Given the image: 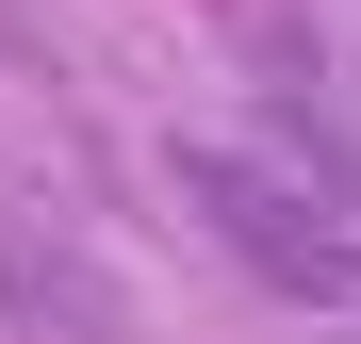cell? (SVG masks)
I'll list each match as a JSON object with an SVG mask.
<instances>
[{"label":"cell","instance_id":"1","mask_svg":"<svg viewBox=\"0 0 361 344\" xmlns=\"http://www.w3.org/2000/svg\"><path fill=\"white\" fill-rule=\"evenodd\" d=\"M180 197H197V213L230 229V262L279 279V295H345V279H361V246L279 181V164H247V148H180Z\"/></svg>","mask_w":361,"mask_h":344},{"label":"cell","instance_id":"2","mask_svg":"<svg viewBox=\"0 0 361 344\" xmlns=\"http://www.w3.org/2000/svg\"><path fill=\"white\" fill-rule=\"evenodd\" d=\"M0 328L17 344H115L132 312H115V279L82 229H33V213H0Z\"/></svg>","mask_w":361,"mask_h":344}]
</instances>
